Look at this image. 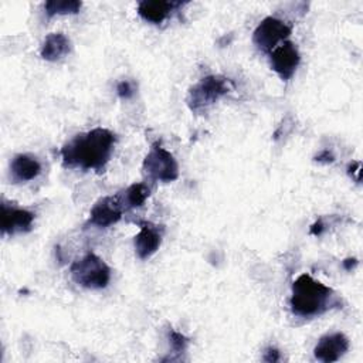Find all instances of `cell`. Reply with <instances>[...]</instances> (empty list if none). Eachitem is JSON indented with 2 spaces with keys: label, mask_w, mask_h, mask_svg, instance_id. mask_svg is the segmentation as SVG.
<instances>
[{
  "label": "cell",
  "mask_w": 363,
  "mask_h": 363,
  "mask_svg": "<svg viewBox=\"0 0 363 363\" xmlns=\"http://www.w3.org/2000/svg\"><path fill=\"white\" fill-rule=\"evenodd\" d=\"M347 174L354 180V182H359V176H360V162H352L349 166H347Z\"/></svg>",
  "instance_id": "obj_19"
},
{
  "label": "cell",
  "mask_w": 363,
  "mask_h": 363,
  "mask_svg": "<svg viewBox=\"0 0 363 363\" xmlns=\"http://www.w3.org/2000/svg\"><path fill=\"white\" fill-rule=\"evenodd\" d=\"M230 91V81L223 75H207L189 89L187 105L191 111L200 112L217 102Z\"/></svg>",
  "instance_id": "obj_4"
},
{
  "label": "cell",
  "mask_w": 363,
  "mask_h": 363,
  "mask_svg": "<svg viewBox=\"0 0 363 363\" xmlns=\"http://www.w3.org/2000/svg\"><path fill=\"white\" fill-rule=\"evenodd\" d=\"M125 210L140 207L150 196V189L145 183H133L126 190L118 193Z\"/></svg>",
  "instance_id": "obj_15"
},
{
  "label": "cell",
  "mask_w": 363,
  "mask_h": 363,
  "mask_svg": "<svg viewBox=\"0 0 363 363\" xmlns=\"http://www.w3.org/2000/svg\"><path fill=\"white\" fill-rule=\"evenodd\" d=\"M356 264H357L356 258H347V259L343 261V267H345V269H347V271H350L353 267H356Z\"/></svg>",
  "instance_id": "obj_23"
},
{
  "label": "cell",
  "mask_w": 363,
  "mask_h": 363,
  "mask_svg": "<svg viewBox=\"0 0 363 363\" xmlns=\"http://www.w3.org/2000/svg\"><path fill=\"white\" fill-rule=\"evenodd\" d=\"M162 233L152 223H140V230L135 235V250L140 259H147L160 247Z\"/></svg>",
  "instance_id": "obj_11"
},
{
  "label": "cell",
  "mask_w": 363,
  "mask_h": 363,
  "mask_svg": "<svg viewBox=\"0 0 363 363\" xmlns=\"http://www.w3.org/2000/svg\"><path fill=\"white\" fill-rule=\"evenodd\" d=\"M34 217H35L34 213H31L28 210L7 206L6 203H3L1 204V216H0L1 231L4 234L28 231L33 225Z\"/></svg>",
  "instance_id": "obj_10"
},
{
  "label": "cell",
  "mask_w": 363,
  "mask_h": 363,
  "mask_svg": "<svg viewBox=\"0 0 363 363\" xmlns=\"http://www.w3.org/2000/svg\"><path fill=\"white\" fill-rule=\"evenodd\" d=\"M116 92H118V95H119L121 98L129 99V98H132L133 94H135V86H133V84H132L130 81L125 79V81H121V82L118 84Z\"/></svg>",
  "instance_id": "obj_18"
},
{
  "label": "cell",
  "mask_w": 363,
  "mask_h": 363,
  "mask_svg": "<svg viewBox=\"0 0 363 363\" xmlns=\"http://www.w3.org/2000/svg\"><path fill=\"white\" fill-rule=\"evenodd\" d=\"M322 230H323V224H322V221L319 220V221H316V223L311 227V234L319 235V234L322 233Z\"/></svg>",
  "instance_id": "obj_22"
},
{
  "label": "cell",
  "mask_w": 363,
  "mask_h": 363,
  "mask_svg": "<svg viewBox=\"0 0 363 363\" xmlns=\"http://www.w3.org/2000/svg\"><path fill=\"white\" fill-rule=\"evenodd\" d=\"M316 162H323V163H332L335 160L333 155L329 152V150H323L322 153H319L316 157H315Z\"/></svg>",
  "instance_id": "obj_21"
},
{
  "label": "cell",
  "mask_w": 363,
  "mask_h": 363,
  "mask_svg": "<svg viewBox=\"0 0 363 363\" xmlns=\"http://www.w3.org/2000/svg\"><path fill=\"white\" fill-rule=\"evenodd\" d=\"M69 40L62 33L48 34L40 48V54L47 61H58L69 52Z\"/></svg>",
  "instance_id": "obj_14"
},
{
  "label": "cell",
  "mask_w": 363,
  "mask_h": 363,
  "mask_svg": "<svg viewBox=\"0 0 363 363\" xmlns=\"http://www.w3.org/2000/svg\"><path fill=\"white\" fill-rule=\"evenodd\" d=\"M289 34L291 27L285 21L277 17H265L254 30L252 43L258 50L271 52L278 45V43L285 41Z\"/></svg>",
  "instance_id": "obj_6"
},
{
  "label": "cell",
  "mask_w": 363,
  "mask_h": 363,
  "mask_svg": "<svg viewBox=\"0 0 363 363\" xmlns=\"http://www.w3.org/2000/svg\"><path fill=\"white\" fill-rule=\"evenodd\" d=\"M115 139V135L105 128L79 133L62 146V163L67 167L101 172L111 159Z\"/></svg>",
  "instance_id": "obj_1"
},
{
  "label": "cell",
  "mask_w": 363,
  "mask_h": 363,
  "mask_svg": "<svg viewBox=\"0 0 363 363\" xmlns=\"http://www.w3.org/2000/svg\"><path fill=\"white\" fill-rule=\"evenodd\" d=\"M347 349H349L347 337L343 333L336 332V333L322 336L313 349V354L318 360L323 363H330V362L339 360L347 352Z\"/></svg>",
  "instance_id": "obj_9"
},
{
  "label": "cell",
  "mask_w": 363,
  "mask_h": 363,
  "mask_svg": "<svg viewBox=\"0 0 363 363\" xmlns=\"http://www.w3.org/2000/svg\"><path fill=\"white\" fill-rule=\"evenodd\" d=\"M169 340H170V346L173 349L174 353H183L187 347V337L173 329L169 330Z\"/></svg>",
  "instance_id": "obj_17"
},
{
  "label": "cell",
  "mask_w": 363,
  "mask_h": 363,
  "mask_svg": "<svg viewBox=\"0 0 363 363\" xmlns=\"http://www.w3.org/2000/svg\"><path fill=\"white\" fill-rule=\"evenodd\" d=\"M10 173L16 183L30 182L41 173V164L31 155H16L10 163Z\"/></svg>",
  "instance_id": "obj_13"
},
{
  "label": "cell",
  "mask_w": 363,
  "mask_h": 363,
  "mask_svg": "<svg viewBox=\"0 0 363 363\" xmlns=\"http://www.w3.org/2000/svg\"><path fill=\"white\" fill-rule=\"evenodd\" d=\"M82 3L78 0H50L45 1L44 9L48 17L55 14H77L81 10Z\"/></svg>",
  "instance_id": "obj_16"
},
{
  "label": "cell",
  "mask_w": 363,
  "mask_h": 363,
  "mask_svg": "<svg viewBox=\"0 0 363 363\" xmlns=\"http://www.w3.org/2000/svg\"><path fill=\"white\" fill-rule=\"evenodd\" d=\"M179 6H182L180 1L142 0L138 4V14L152 24H160L169 17L170 11Z\"/></svg>",
  "instance_id": "obj_12"
},
{
  "label": "cell",
  "mask_w": 363,
  "mask_h": 363,
  "mask_svg": "<svg viewBox=\"0 0 363 363\" xmlns=\"http://www.w3.org/2000/svg\"><path fill=\"white\" fill-rule=\"evenodd\" d=\"M279 352L275 347H268L264 353V360L268 363H274V362H279Z\"/></svg>",
  "instance_id": "obj_20"
},
{
  "label": "cell",
  "mask_w": 363,
  "mask_h": 363,
  "mask_svg": "<svg viewBox=\"0 0 363 363\" xmlns=\"http://www.w3.org/2000/svg\"><path fill=\"white\" fill-rule=\"evenodd\" d=\"M142 169L152 180L169 183L179 177V164L174 156L159 143L152 145L149 153L143 159Z\"/></svg>",
  "instance_id": "obj_5"
},
{
  "label": "cell",
  "mask_w": 363,
  "mask_h": 363,
  "mask_svg": "<svg viewBox=\"0 0 363 363\" xmlns=\"http://www.w3.org/2000/svg\"><path fill=\"white\" fill-rule=\"evenodd\" d=\"M69 271L72 279L88 289H102L111 279V268L94 252H88L81 259L72 262Z\"/></svg>",
  "instance_id": "obj_3"
},
{
  "label": "cell",
  "mask_w": 363,
  "mask_h": 363,
  "mask_svg": "<svg viewBox=\"0 0 363 363\" xmlns=\"http://www.w3.org/2000/svg\"><path fill=\"white\" fill-rule=\"evenodd\" d=\"M123 211L125 207L119 194L106 196L94 204L89 213V221L96 227H109L121 220Z\"/></svg>",
  "instance_id": "obj_8"
},
{
  "label": "cell",
  "mask_w": 363,
  "mask_h": 363,
  "mask_svg": "<svg viewBox=\"0 0 363 363\" xmlns=\"http://www.w3.org/2000/svg\"><path fill=\"white\" fill-rule=\"evenodd\" d=\"M269 54L272 69L282 79H289L301 62V55L296 45L291 41H282V44L277 45Z\"/></svg>",
  "instance_id": "obj_7"
},
{
  "label": "cell",
  "mask_w": 363,
  "mask_h": 363,
  "mask_svg": "<svg viewBox=\"0 0 363 363\" xmlns=\"http://www.w3.org/2000/svg\"><path fill=\"white\" fill-rule=\"evenodd\" d=\"M336 303L335 292L308 274L299 275L292 284L291 309L296 316L312 318L322 315Z\"/></svg>",
  "instance_id": "obj_2"
}]
</instances>
